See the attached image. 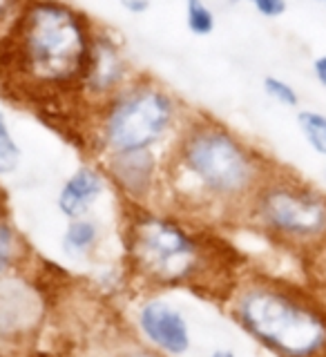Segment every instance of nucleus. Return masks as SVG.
Returning <instances> with one entry per match:
<instances>
[{"instance_id":"nucleus-1","label":"nucleus","mask_w":326,"mask_h":357,"mask_svg":"<svg viewBox=\"0 0 326 357\" xmlns=\"http://www.w3.org/2000/svg\"><path fill=\"white\" fill-rule=\"evenodd\" d=\"M96 25L67 0H27L3 38V74L27 92L76 94Z\"/></svg>"},{"instance_id":"nucleus-2","label":"nucleus","mask_w":326,"mask_h":357,"mask_svg":"<svg viewBox=\"0 0 326 357\" xmlns=\"http://www.w3.org/2000/svg\"><path fill=\"white\" fill-rule=\"evenodd\" d=\"M179 163L208 195L242 199L262 188L268 178L260 152L230 128L208 116H188L177 145Z\"/></svg>"},{"instance_id":"nucleus-3","label":"nucleus","mask_w":326,"mask_h":357,"mask_svg":"<svg viewBox=\"0 0 326 357\" xmlns=\"http://www.w3.org/2000/svg\"><path fill=\"white\" fill-rule=\"evenodd\" d=\"M179 98L148 76H134L119 94L94 107L96 134L108 154L154 150L179 128Z\"/></svg>"},{"instance_id":"nucleus-4","label":"nucleus","mask_w":326,"mask_h":357,"mask_svg":"<svg viewBox=\"0 0 326 357\" xmlns=\"http://www.w3.org/2000/svg\"><path fill=\"white\" fill-rule=\"evenodd\" d=\"M244 328L284 357L326 353V315L311 301L275 288H253L237 308Z\"/></svg>"},{"instance_id":"nucleus-5","label":"nucleus","mask_w":326,"mask_h":357,"mask_svg":"<svg viewBox=\"0 0 326 357\" xmlns=\"http://www.w3.org/2000/svg\"><path fill=\"white\" fill-rule=\"evenodd\" d=\"M255 212L279 237L299 243H326V195L297 178L268 176L257 190Z\"/></svg>"},{"instance_id":"nucleus-6","label":"nucleus","mask_w":326,"mask_h":357,"mask_svg":"<svg viewBox=\"0 0 326 357\" xmlns=\"http://www.w3.org/2000/svg\"><path fill=\"white\" fill-rule=\"evenodd\" d=\"M134 252L156 277H181L195 257V241L177 223L159 217H143L134 223Z\"/></svg>"},{"instance_id":"nucleus-7","label":"nucleus","mask_w":326,"mask_h":357,"mask_svg":"<svg viewBox=\"0 0 326 357\" xmlns=\"http://www.w3.org/2000/svg\"><path fill=\"white\" fill-rule=\"evenodd\" d=\"M132 78V65L121 40L112 31L96 27L85 72L74 96L78 100H85L94 109L101 103H105L108 98L119 94Z\"/></svg>"},{"instance_id":"nucleus-8","label":"nucleus","mask_w":326,"mask_h":357,"mask_svg":"<svg viewBox=\"0 0 326 357\" xmlns=\"http://www.w3.org/2000/svg\"><path fill=\"white\" fill-rule=\"evenodd\" d=\"M141 328L159 349L181 355L190 346L188 324L181 312L168 306L165 301H150L141 308Z\"/></svg>"},{"instance_id":"nucleus-9","label":"nucleus","mask_w":326,"mask_h":357,"mask_svg":"<svg viewBox=\"0 0 326 357\" xmlns=\"http://www.w3.org/2000/svg\"><path fill=\"white\" fill-rule=\"evenodd\" d=\"M103 192H105L103 174L94 170V167L83 165L63 183L59 192V208L65 217L81 219L83 215H87V210L96 204Z\"/></svg>"},{"instance_id":"nucleus-10","label":"nucleus","mask_w":326,"mask_h":357,"mask_svg":"<svg viewBox=\"0 0 326 357\" xmlns=\"http://www.w3.org/2000/svg\"><path fill=\"white\" fill-rule=\"evenodd\" d=\"M110 172L121 188H126L132 195H141L150 188L156 172L154 152L145 150L128 154H110Z\"/></svg>"},{"instance_id":"nucleus-11","label":"nucleus","mask_w":326,"mask_h":357,"mask_svg":"<svg viewBox=\"0 0 326 357\" xmlns=\"http://www.w3.org/2000/svg\"><path fill=\"white\" fill-rule=\"evenodd\" d=\"M297 126L313 152L326 159V114L313 109H302L297 114Z\"/></svg>"},{"instance_id":"nucleus-12","label":"nucleus","mask_w":326,"mask_h":357,"mask_svg":"<svg viewBox=\"0 0 326 357\" xmlns=\"http://www.w3.org/2000/svg\"><path fill=\"white\" fill-rule=\"evenodd\" d=\"M98 237V228L94 221L89 219H74L70 226L65 230V250L67 252H74V255H81L85 252L87 248H92L94 241Z\"/></svg>"},{"instance_id":"nucleus-13","label":"nucleus","mask_w":326,"mask_h":357,"mask_svg":"<svg viewBox=\"0 0 326 357\" xmlns=\"http://www.w3.org/2000/svg\"><path fill=\"white\" fill-rule=\"evenodd\" d=\"M217 18L206 0H186V27L195 36H210L215 31Z\"/></svg>"},{"instance_id":"nucleus-14","label":"nucleus","mask_w":326,"mask_h":357,"mask_svg":"<svg viewBox=\"0 0 326 357\" xmlns=\"http://www.w3.org/2000/svg\"><path fill=\"white\" fill-rule=\"evenodd\" d=\"M20 165V145L14 139L5 112L0 109V176L16 172Z\"/></svg>"},{"instance_id":"nucleus-15","label":"nucleus","mask_w":326,"mask_h":357,"mask_svg":"<svg viewBox=\"0 0 326 357\" xmlns=\"http://www.w3.org/2000/svg\"><path fill=\"white\" fill-rule=\"evenodd\" d=\"M264 94L275 100V103L279 105H284V107H297L299 105V96L295 92V87L286 83L284 78H279V76H266L264 78Z\"/></svg>"},{"instance_id":"nucleus-16","label":"nucleus","mask_w":326,"mask_h":357,"mask_svg":"<svg viewBox=\"0 0 326 357\" xmlns=\"http://www.w3.org/2000/svg\"><path fill=\"white\" fill-rule=\"evenodd\" d=\"M27 0H0V38L14 27V22L20 14V9L25 7Z\"/></svg>"},{"instance_id":"nucleus-17","label":"nucleus","mask_w":326,"mask_h":357,"mask_svg":"<svg viewBox=\"0 0 326 357\" xmlns=\"http://www.w3.org/2000/svg\"><path fill=\"white\" fill-rule=\"evenodd\" d=\"M249 3L264 18H279L288 9V0H249Z\"/></svg>"},{"instance_id":"nucleus-18","label":"nucleus","mask_w":326,"mask_h":357,"mask_svg":"<svg viewBox=\"0 0 326 357\" xmlns=\"http://www.w3.org/2000/svg\"><path fill=\"white\" fill-rule=\"evenodd\" d=\"M14 232L9 230V226L0 223V268H7L14 257Z\"/></svg>"},{"instance_id":"nucleus-19","label":"nucleus","mask_w":326,"mask_h":357,"mask_svg":"<svg viewBox=\"0 0 326 357\" xmlns=\"http://www.w3.org/2000/svg\"><path fill=\"white\" fill-rule=\"evenodd\" d=\"M150 5H152V0H121V7L134 16L145 14V11L150 9Z\"/></svg>"},{"instance_id":"nucleus-20","label":"nucleus","mask_w":326,"mask_h":357,"mask_svg":"<svg viewBox=\"0 0 326 357\" xmlns=\"http://www.w3.org/2000/svg\"><path fill=\"white\" fill-rule=\"evenodd\" d=\"M313 74H316L318 83L326 89V54L318 56V59L313 61Z\"/></svg>"},{"instance_id":"nucleus-21","label":"nucleus","mask_w":326,"mask_h":357,"mask_svg":"<svg viewBox=\"0 0 326 357\" xmlns=\"http://www.w3.org/2000/svg\"><path fill=\"white\" fill-rule=\"evenodd\" d=\"M210 357H235L230 351H217V353H212Z\"/></svg>"},{"instance_id":"nucleus-22","label":"nucleus","mask_w":326,"mask_h":357,"mask_svg":"<svg viewBox=\"0 0 326 357\" xmlns=\"http://www.w3.org/2000/svg\"><path fill=\"white\" fill-rule=\"evenodd\" d=\"M316 3H324L326 5V0H316Z\"/></svg>"},{"instance_id":"nucleus-23","label":"nucleus","mask_w":326,"mask_h":357,"mask_svg":"<svg viewBox=\"0 0 326 357\" xmlns=\"http://www.w3.org/2000/svg\"><path fill=\"white\" fill-rule=\"evenodd\" d=\"M324 181H326V170H324Z\"/></svg>"}]
</instances>
